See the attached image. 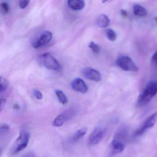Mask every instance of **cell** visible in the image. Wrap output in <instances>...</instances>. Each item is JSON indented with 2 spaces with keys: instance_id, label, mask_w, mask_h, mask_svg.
Listing matches in <instances>:
<instances>
[{
  "instance_id": "1",
  "label": "cell",
  "mask_w": 157,
  "mask_h": 157,
  "mask_svg": "<svg viewBox=\"0 0 157 157\" xmlns=\"http://www.w3.org/2000/svg\"><path fill=\"white\" fill-rule=\"evenodd\" d=\"M157 94V82L151 81L147 85L144 92L139 96L137 105L143 107L148 104L153 98Z\"/></svg>"
},
{
  "instance_id": "2",
  "label": "cell",
  "mask_w": 157,
  "mask_h": 157,
  "mask_svg": "<svg viewBox=\"0 0 157 157\" xmlns=\"http://www.w3.org/2000/svg\"><path fill=\"white\" fill-rule=\"evenodd\" d=\"M38 60L41 65L49 70L57 71L60 68V65L59 62L49 53L40 55Z\"/></svg>"
},
{
  "instance_id": "3",
  "label": "cell",
  "mask_w": 157,
  "mask_h": 157,
  "mask_svg": "<svg viewBox=\"0 0 157 157\" xmlns=\"http://www.w3.org/2000/svg\"><path fill=\"white\" fill-rule=\"evenodd\" d=\"M30 134L25 131H22L18 138L14 143L12 148V153L17 154L22 151L27 147L29 142Z\"/></svg>"
},
{
  "instance_id": "4",
  "label": "cell",
  "mask_w": 157,
  "mask_h": 157,
  "mask_svg": "<svg viewBox=\"0 0 157 157\" xmlns=\"http://www.w3.org/2000/svg\"><path fill=\"white\" fill-rule=\"evenodd\" d=\"M117 66L127 72H137L138 68L131 58L127 56H122L117 59L116 61Z\"/></svg>"
},
{
  "instance_id": "5",
  "label": "cell",
  "mask_w": 157,
  "mask_h": 157,
  "mask_svg": "<svg viewBox=\"0 0 157 157\" xmlns=\"http://www.w3.org/2000/svg\"><path fill=\"white\" fill-rule=\"evenodd\" d=\"M52 37V33L46 30L39 34L32 41V45L35 49H38L48 44Z\"/></svg>"
},
{
  "instance_id": "6",
  "label": "cell",
  "mask_w": 157,
  "mask_h": 157,
  "mask_svg": "<svg viewBox=\"0 0 157 157\" xmlns=\"http://www.w3.org/2000/svg\"><path fill=\"white\" fill-rule=\"evenodd\" d=\"M157 112H155L146 119L143 125L136 131L135 135L136 136H141L144 135L147 130L152 128L156 122Z\"/></svg>"
},
{
  "instance_id": "7",
  "label": "cell",
  "mask_w": 157,
  "mask_h": 157,
  "mask_svg": "<svg viewBox=\"0 0 157 157\" xmlns=\"http://www.w3.org/2000/svg\"><path fill=\"white\" fill-rule=\"evenodd\" d=\"M105 134V130L102 127L95 128L88 138V143L90 145H96L101 142Z\"/></svg>"
},
{
  "instance_id": "8",
  "label": "cell",
  "mask_w": 157,
  "mask_h": 157,
  "mask_svg": "<svg viewBox=\"0 0 157 157\" xmlns=\"http://www.w3.org/2000/svg\"><path fill=\"white\" fill-rule=\"evenodd\" d=\"M82 74L87 79L99 82L101 81V76L99 72L90 67L84 68L82 71Z\"/></svg>"
},
{
  "instance_id": "9",
  "label": "cell",
  "mask_w": 157,
  "mask_h": 157,
  "mask_svg": "<svg viewBox=\"0 0 157 157\" xmlns=\"http://www.w3.org/2000/svg\"><path fill=\"white\" fill-rule=\"evenodd\" d=\"M71 87L74 90L80 93H86L88 91L87 86L85 82L80 78L74 79L71 83Z\"/></svg>"
},
{
  "instance_id": "10",
  "label": "cell",
  "mask_w": 157,
  "mask_h": 157,
  "mask_svg": "<svg viewBox=\"0 0 157 157\" xmlns=\"http://www.w3.org/2000/svg\"><path fill=\"white\" fill-rule=\"evenodd\" d=\"M110 147L112 154H119L124 150V144L121 140L114 138L111 143Z\"/></svg>"
},
{
  "instance_id": "11",
  "label": "cell",
  "mask_w": 157,
  "mask_h": 157,
  "mask_svg": "<svg viewBox=\"0 0 157 157\" xmlns=\"http://www.w3.org/2000/svg\"><path fill=\"white\" fill-rule=\"evenodd\" d=\"M96 24L98 27L101 28L107 27L110 24L109 18L106 15L101 14L97 18Z\"/></svg>"
},
{
  "instance_id": "12",
  "label": "cell",
  "mask_w": 157,
  "mask_h": 157,
  "mask_svg": "<svg viewBox=\"0 0 157 157\" xmlns=\"http://www.w3.org/2000/svg\"><path fill=\"white\" fill-rule=\"evenodd\" d=\"M68 4L71 9L80 10L85 7V2L83 0H68Z\"/></svg>"
},
{
  "instance_id": "13",
  "label": "cell",
  "mask_w": 157,
  "mask_h": 157,
  "mask_svg": "<svg viewBox=\"0 0 157 157\" xmlns=\"http://www.w3.org/2000/svg\"><path fill=\"white\" fill-rule=\"evenodd\" d=\"M134 14L138 16H145L147 15V11L144 7L138 4H136L133 6Z\"/></svg>"
},
{
  "instance_id": "14",
  "label": "cell",
  "mask_w": 157,
  "mask_h": 157,
  "mask_svg": "<svg viewBox=\"0 0 157 157\" xmlns=\"http://www.w3.org/2000/svg\"><path fill=\"white\" fill-rule=\"evenodd\" d=\"M86 128H82L77 131L73 136L72 140L73 142H77L83 138V136L86 133Z\"/></svg>"
},
{
  "instance_id": "15",
  "label": "cell",
  "mask_w": 157,
  "mask_h": 157,
  "mask_svg": "<svg viewBox=\"0 0 157 157\" xmlns=\"http://www.w3.org/2000/svg\"><path fill=\"white\" fill-rule=\"evenodd\" d=\"M55 93H56V96L58 97L59 100L60 102L62 104H63V105H65V104H67L68 103V98H67L66 96H65L64 93L62 90H56Z\"/></svg>"
},
{
  "instance_id": "16",
  "label": "cell",
  "mask_w": 157,
  "mask_h": 157,
  "mask_svg": "<svg viewBox=\"0 0 157 157\" xmlns=\"http://www.w3.org/2000/svg\"><path fill=\"white\" fill-rule=\"evenodd\" d=\"M66 121L63 114H60L56 117L53 123V125L55 127H60L63 125L64 122Z\"/></svg>"
},
{
  "instance_id": "17",
  "label": "cell",
  "mask_w": 157,
  "mask_h": 157,
  "mask_svg": "<svg viewBox=\"0 0 157 157\" xmlns=\"http://www.w3.org/2000/svg\"><path fill=\"white\" fill-rule=\"evenodd\" d=\"M105 33L107 38L110 41H113L116 40V34L115 32L111 29H108L105 30Z\"/></svg>"
},
{
  "instance_id": "18",
  "label": "cell",
  "mask_w": 157,
  "mask_h": 157,
  "mask_svg": "<svg viewBox=\"0 0 157 157\" xmlns=\"http://www.w3.org/2000/svg\"><path fill=\"white\" fill-rule=\"evenodd\" d=\"M8 83L6 79L0 76V93L5 91L8 86Z\"/></svg>"
},
{
  "instance_id": "19",
  "label": "cell",
  "mask_w": 157,
  "mask_h": 157,
  "mask_svg": "<svg viewBox=\"0 0 157 157\" xmlns=\"http://www.w3.org/2000/svg\"><path fill=\"white\" fill-rule=\"evenodd\" d=\"M89 47L92 50V52L96 54H98L100 52L99 46L93 41H91L89 43Z\"/></svg>"
},
{
  "instance_id": "20",
  "label": "cell",
  "mask_w": 157,
  "mask_h": 157,
  "mask_svg": "<svg viewBox=\"0 0 157 157\" xmlns=\"http://www.w3.org/2000/svg\"><path fill=\"white\" fill-rule=\"evenodd\" d=\"M9 6L6 2H2L0 4V13L3 15L7 14L9 12Z\"/></svg>"
},
{
  "instance_id": "21",
  "label": "cell",
  "mask_w": 157,
  "mask_h": 157,
  "mask_svg": "<svg viewBox=\"0 0 157 157\" xmlns=\"http://www.w3.org/2000/svg\"><path fill=\"white\" fill-rule=\"evenodd\" d=\"M9 130V126L6 124H4L0 126V135L5 134Z\"/></svg>"
},
{
  "instance_id": "22",
  "label": "cell",
  "mask_w": 157,
  "mask_h": 157,
  "mask_svg": "<svg viewBox=\"0 0 157 157\" xmlns=\"http://www.w3.org/2000/svg\"><path fill=\"white\" fill-rule=\"evenodd\" d=\"M33 93L35 97L37 99L39 100H40L42 99L43 96H42V93L40 91H39L37 89H35L33 90Z\"/></svg>"
},
{
  "instance_id": "23",
  "label": "cell",
  "mask_w": 157,
  "mask_h": 157,
  "mask_svg": "<svg viewBox=\"0 0 157 157\" xmlns=\"http://www.w3.org/2000/svg\"><path fill=\"white\" fill-rule=\"evenodd\" d=\"M29 2L30 0H20L19 6L21 9H24L28 5Z\"/></svg>"
},
{
  "instance_id": "24",
  "label": "cell",
  "mask_w": 157,
  "mask_h": 157,
  "mask_svg": "<svg viewBox=\"0 0 157 157\" xmlns=\"http://www.w3.org/2000/svg\"><path fill=\"white\" fill-rule=\"evenodd\" d=\"M6 100L5 99H0V111L2 109L5 105Z\"/></svg>"
},
{
  "instance_id": "25",
  "label": "cell",
  "mask_w": 157,
  "mask_h": 157,
  "mask_svg": "<svg viewBox=\"0 0 157 157\" xmlns=\"http://www.w3.org/2000/svg\"><path fill=\"white\" fill-rule=\"evenodd\" d=\"M152 61L154 63L157 64V51L156 52L152 58Z\"/></svg>"
},
{
  "instance_id": "26",
  "label": "cell",
  "mask_w": 157,
  "mask_h": 157,
  "mask_svg": "<svg viewBox=\"0 0 157 157\" xmlns=\"http://www.w3.org/2000/svg\"><path fill=\"white\" fill-rule=\"evenodd\" d=\"M121 15L124 18L127 17V16H128V14H127V11H125V10H121Z\"/></svg>"
},
{
  "instance_id": "27",
  "label": "cell",
  "mask_w": 157,
  "mask_h": 157,
  "mask_svg": "<svg viewBox=\"0 0 157 157\" xmlns=\"http://www.w3.org/2000/svg\"><path fill=\"white\" fill-rule=\"evenodd\" d=\"M14 109L16 110H19L20 109V107L18 104H15L13 106Z\"/></svg>"
},
{
  "instance_id": "28",
  "label": "cell",
  "mask_w": 157,
  "mask_h": 157,
  "mask_svg": "<svg viewBox=\"0 0 157 157\" xmlns=\"http://www.w3.org/2000/svg\"><path fill=\"white\" fill-rule=\"evenodd\" d=\"M155 20L156 22L157 23V17H155Z\"/></svg>"
},
{
  "instance_id": "29",
  "label": "cell",
  "mask_w": 157,
  "mask_h": 157,
  "mask_svg": "<svg viewBox=\"0 0 157 157\" xmlns=\"http://www.w3.org/2000/svg\"><path fill=\"white\" fill-rule=\"evenodd\" d=\"M1 152H1V149H0V155H1Z\"/></svg>"
}]
</instances>
